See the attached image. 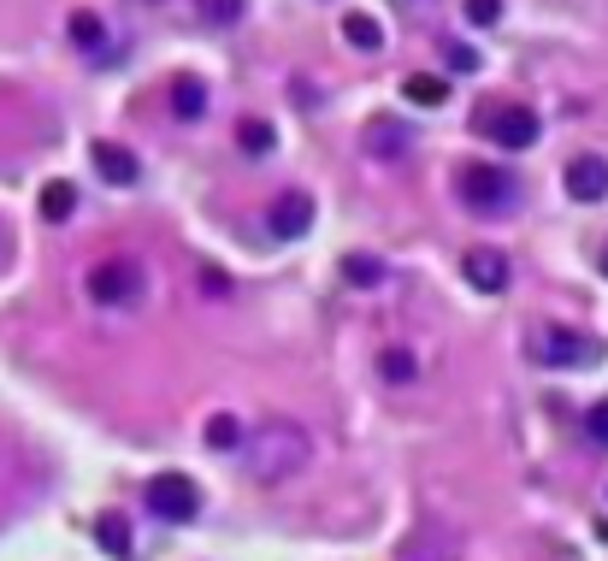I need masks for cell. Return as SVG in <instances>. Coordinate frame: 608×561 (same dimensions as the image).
Returning <instances> with one entry per match:
<instances>
[{
	"label": "cell",
	"instance_id": "21",
	"mask_svg": "<svg viewBox=\"0 0 608 561\" xmlns=\"http://www.w3.org/2000/svg\"><path fill=\"white\" fill-rule=\"evenodd\" d=\"M343 278H349L355 290H372V284L384 278V266L372 261V254H349V261H343Z\"/></svg>",
	"mask_w": 608,
	"mask_h": 561
},
{
	"label": "cell",
	"instance_id": "20",
	"mask_svg": "<svg viewBox=\"0 0 608 561\" xmlns=\"http://www.w3.org/2000/svg\"><path fill=\"white\" fill-rule=\"evenodd\" d=\"M379 372H384L390 384H408L414 372H419V361H414V349H384L379 355Z\"/></svg>",
	"mask_w": 608,
	"mask_h": 561
},
{
	"label": "cell",
	"instance_id": "11",
	"mask_svg": "<svg viewBox=\"0 0 608 561\" xmlns=\"http://www.w3.org/2000/svg\"><path fill=\"white\" fill-rule=\"evenodd\" d=\"M561 183H568L573 201H603L608 195V160H603V154H579Z\"/></svg>",
	"mask_w": 608,
	"mask_h": 561
},
{
	"label": "cell",
	"instance_id": "24",
	"mask_svg": "<svg viewBox=\"0 0 608 561\" xmlns=\"http://www.w3.org/2000/svg\"><path fill=\"white\" fill-rule=\"evenodd\" d=\"M443 60L455 65V71H479V53H473L467 41H443Z\"/></svg>",
	"mask_w": 608,
	"mask_h": 561
},
{
	"label": "cell",
	"instance_id": "6",
	"mask_svg": "<svg viewBox=\"0 0 608 561\" xmlns=\"http://www.w3.org/2000/svg\"><path fill=\"white\" fill-rule=\"evenodd\" d=\"M90 296L100 308H130V301L142 296V266L124 261V254H112V261H95L90 266Z\"/></svg>",
	"mask_w": 608,
	"mask_h": 561
},
{
	"label": "cell",
	"instance_id": "16",
	"mask_svg": "<svg viewBox=\"0 0 608 561\" xmlns=\"http://www.w3.org/2000/svg\"><path fill=\"white\" fill-rule=\"evenodd\" d=\"M71 213H78V190H71L65 178H53L48 190H41V219L60 225V219H71Z\"/></svg>",
	"mask_w": 608,
	"mask_h": 561
},
{
	"label": "cell",
	"instance_id": "12",
	"mask_svg": "<svg viewBox=\"0 0 608 561\" xmlns=\"http://www.w3.org/2000/svg\"><path fill=\"white\" fill-rule=\"evenodd\" d=\"M90 160H95L100 178H107V183H119V190H124V183H136V154L119 148V142H95V148H90Z\"/></svg>",
	"mask_w": 608,
	"mask_h": 561
},
{
	"label": "cell",
	"instance_id": "5",
	"mask_svg": "<svg viewBox=\"0 0 608 561\" xmlns=\"http://www.w3.org/2000/svg\"><path fill=\"white\" fill-rule=\"evenodd\" d=\"M538 361H549V367H597V361H608V349L597 337H585V331H573V325H544L538 331Z\"/></svg>",
	"mask_w": 608,
	"mask_h": 561
},
{
	"label": "cell",
	"instance_id": "8",
	"mask_svg": "<svg viewBox=\"0 0 608 561\" xmlns=\"http://www.w3.org/2000/svg\"><path fill=\"white\" fill-rule=\"evenodd\" d=\"M266 225H272V237H284V242L308 237V225H313V195H308V190H284V195L266 207Z\"/></svg>",
	"mask_w": 608,
	"mask_h": 561
},
{
	"label": "cell",
	"instance_id": "18",
	"mask_svg": "<svg viewBox=\"0 0 608 561\" xmlns=\"http://www.w3.org/2000/svg\"><path fill=\"white\" fill-rule=\"evenodd\" d=\"M402 95H408L414 107H443V100H449V83L443 77H408V83H402Z\"/></svg>",
	"mask_w": 608,
	"mask_h": 561
},
{
	"label": "cell",
	"instance_id": "2",
	"mask_svg": "<svg viewBox=\"0 0 608 561\" xmlns=\"http://www.w3.org/2000/svg\"><path fill=\"white\" fill-rule=\"evenodd\" d=\"M455 190H461V201H467L473 213H509L514 201H520V190H514V178L502 166H490V160H467L455 171Z\"/></svg>",
	"mask_w": 608,
	"mask_h": 561
},
{
	"label": "cell",
	"instance_id": "25",
	"mask_svg": "<svg viewBox=\"0 0 608 561\" xmlns=\"http://www.w3.org/2000/svg\"><path fill=\"white\" fill-rule=\"evenodd\" d=\"M585 431H591V443H603V450H608V402H597V408L585 414Z\"/></svg>",
	"mask_w": 608,
	"mask_h": 561
},
{
	"label": "cell",
	"instance_id": "23",
	"mask_svg": "<svg viewBox=\"0 0 608 561\" xmlns=\"http://www.w3.org/2000/svg\"><path fill=\"white\" fill-rule=\"evenodd\" d=\"M207 443H213V450H237V443H242V426L230 420V414H213V420H207Z\"/></svg>",
	"mask_w": 608,
	"mask_h": 561
},
{
	"label": "cell",
	"instance_id": "27",
	"mask_svg": "<svg viewBox=\"0 0 608 561\" xmlns=\"http://www.w3.org/2000/svg\"><path fill=\"white\" fill-rule=\"evenodd\" d=\"M603 272H608V242H603Z\"/></svg>",
	"mask_w": 608,
	"mask_h": 561
},
{
	"label": "cell",
	"instance_id": "9",
	"mask_svg": "<svg viewBox=\"0 0 608 561\" xmlns=\"http://www.w3.org/2000/svg\"><path fill=\"white\" fill-rule=\"evenodd\" d=\"M367 154L372 160H402V154L414 148V124H402V119H390V112H379V119H367Z\"/></svg>",
	"mask_w": 608,
	"mask_h": 561
},
{
	"label": "cell",
	"instance_id": "13",
	"mask_svg": "<svg viewBox=\"0 0 608 561\" xmlns=\"http://www.w3.org/2000/svg\"><path fill=\"white\" fill-rule=\"evenodd\" d=\"M343 36H349V48H360V53L384 48V24L372 19V12H349V19H343Z\"/></svg>",
	"mask_w": 608,
	"mask_h": 561
},
{
	"label": "cell",
	"instance_id": "3",
	"mask_svg": "<svg viewBox=\"0 0 608 561\" xmlns=\"http://www.w3.org/2000/svg\"><path fill=\"white\" fill-rule=\"evenodd\" d=\"M142 502H148L154 521H171V526H190L201 514V485L190 479V473H154L148 491H142Z\"/></svg>",
	"mask_w": 608,
	"mask_h": 561
},
{
	"label": "cell",
	"instance_id": "14",
	"mask_svg": "<svg viewBox=\"0 0 608 561\" xmlns=\"http://www.w3.org/2000/svg\"><path fill=\"white\" fill-rule=\"evenodd\" d=\"M95 538H100V550H107V556H119V561L130 556V521H124L119 509H107L95 521Z\"/></svg>",
	"mask_w": 608,
	"mask_h": 561
},
{
	"label": "cell",
	"instance_id": "1",
	"mask_svg": "<svg viewBox=\"0 0 608 561\" xmlns=\"http://www.w3.org/2000/svg\"><path fill=\"white\" fill-rule=\"evenodd\" d=\"M242 455H249V473L260 485H284L313 462V438H308V426L272 414V420H260L249 438H242Z\"/></svg>",
	"mask_w": 608,
	"mask_h": 561
},
{
	"label": "cell",
	"instance_id": "26",
	"mask_svg": "<svg viewBox=\"0 0 608 561\" xmlns=\"http://www.w3.org/2000/svg\"><path fill=\"white\" fill-rule=\"evenodd\" d=\"M467 19L473 24H497L502 19V0H467Z\"/></svg>",
	"mask_w": 608,
	"mask_h": 561
},
{
	"label": "cell",
	"instance_id": "7",
	"mask_svg": "<svg viewBox=\"0 0 608 561\" xmlns=\"http://www.w3.org/2000/svg\"><path fill=\"white\" fill-rule=\"evenodd\" d=\"M402 561H461V538L443 521H419L402 544Z\"/></svg>",
	"mask_w": 608,
	"mask_h": 561
},
{
	"label": "cell",
	"instance_id": "19",
	"mask_svg": "<svg viewBox=\"0 0 608 561\" xmlns=\"http://www.w3.org/2000/svg\"><path fill=\"white\" fill-rule=\"evenodd\" d=\"M71 41H78V48H100V41H107V24L95 19V12H71Z\"/></svg>",
	"mask_w": 608,
	"mask_h": 561
},
{
	"label": "cell",
	"instance_id": "22",
	"mask_svg": "<svg viewBox=\"0 0 608 561\" xmlns=\"http://www.w3.org/2000/svg\"><path fill=\"white\" fill-rule=\"evenodd\" d=\"M195 12H201L207 24H219V31H225V24H237L242 12H249V0H195Z\"/></svg>",
	"mask_w": 608,
	"mask_h": 561
},
{
	"label": "cell",
	"instance_id": "10",
	"mask_svg": "<svg viewBox=\"0 0 608 561\" xmlns=\"http://www.w3.org/2000/svg\"><path fill=\"white\" fill-rule=\"evenodd\" d=\"M461 272H467V284H473V290H485V296L509 290V254H502V249H467Z\"/></svg>",
	"mask_w": 608,
	"mask_h": 561
},
{
	"label": "cell",
	"instance_id": "17",
	"mask_svg": "<svg viewBox=\"0 0 608 561\" xmlns=\"http://www.w3.org/2000/svg\"><path fill=\"white\" fill-rule=\"evenodd\" d=\"M272 142H278V131H272L266 119H242L237 124V148L242 154H272Z\"/></svg>",
	"mask_w": 608,
	"mask_h": 561
},
{
	"label": "cell",
	"instance_id": "15",
	"mask_svg": "<svg viewBox=\"0 0 608 561\" xmlns=\"http://www.w3.org/2000/svg\"><path fill=\"white\" fill-rule=\"evenodd\" d=\"M171 112H178V119H201V112H207V83H201V77H178V89H171Z\"/></svg>",
	"mask_w": 608,
	"mask_h": 561
},
{
	"label": "cell",
	"instance_id": "4",
	"mask_svg": "<svg viewBox=\"0 0 608 561\" xmlns=\"http://www.w3.org/2000/svg\"><path fill=\"white\" fill-rule=\"evenodd\" d=\"M479 131L497 142V148L520 154V148H532V142L544 136V124H538L532 107H502V100H490V107H479Z\"/></svg>",
	"mask_w": 608,
	"mask_h": 561
}]
</instances>
